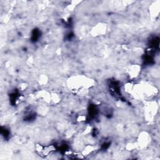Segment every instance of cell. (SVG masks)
Here are the masks:
<instances>
[{
  "label": "cell",
  "mask_w": 160,
  "mask_h": 160,
  "mask_svg": "<svg viewBox=\"0 0 160 160\" xmlns=\"http://www.w3.org/2000/svg\"><path fill=\"white\" fill-rule=\"evenodd\" d=\"M150 138L149 134L146 132H142L141 134V135L139 137L138 141V145L141 147V148H143L148 145L149 141H150Z\"/></svg>",
  "instance_id": "obj_1"
},
{
  "label": "cell",
  "mask_w": 160,
  "mask_h": 160,
  "mask_svg": "<svg viewBox=\"0 0 160 160\" xmlns=\"http://www.w3.org/2000/svg\"><path fill=\"white\" fill-rule=\"evenodd\" d=\"M140 72V67L138 65L134 64L130 67L129 70V76L131 78H136L138 76L139 73Z\"/></svg>",
  "instance_id": "obj_2"
}]
</instances>
